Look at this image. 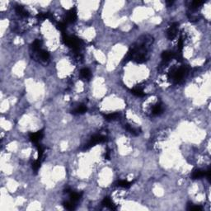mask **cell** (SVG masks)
Returning a JSON list of instances; mask_svg holds the SVG:
<instances>
[{
	"label": "cell",
	"instance_id": "cell-1",
	"mask_svg": "<svg viewBox=\"0 0 211 211\" xmlns=\"http://www.w3.org/2000/svg\"><path fill=\"white\" fill-rule=\"evenodd\" d=\"M154 43V37L150 35H143L130 48L124 61L132 60L138 64H143L149 59L150 50Z\"/></svg>",
	"mask_w": 211,
	"mask_h": 211
},
{
	"label": "cell",
	"instance_id": "cell-2",
	"mask_svg": "<svg viewBox=\"0 0 211 211\" xmlns=\"http://www.w3.org/2000/svg\"><path fill=\"white\" fill-rule=\"evenodd\" d=\"M188 72L189 69L186 65H182L179 68H172L168 73V79L172 81L173 84H180L187 76Z\"/></svg>",
	"mask_w": 211,
	"mask_h": 211
},
{
	"label": "cell",
	"instance_id": "cell-3",
	"mask_svg": "<svg viewBox=\"0 0 211 211\" xmlns=\"http://www.w3.org/2000/svg\"><path fill=\"white\" fill-rule=\"evenodd\" d=\"M62 40L65 45L71 47L77 53L82 46V40L74 36H68L66 33L62 34Z\"/></svg>",
	"mask_w": 211,
	"mask_h": 211
},
{
	"label": "cell",
	"instance_id": "cell-4",
	"mask_svg": "<svg viewBox=\"0 0 211 211\" xmlns=\"http://www.w3.org/2000/svg\"><path fill=\"white\" fill-rule=\"evenodd\" d=\"M107 140V138L103 136V135H101V134H97V135H94L91 138V139L88 141L86 145H85V148L88 149L90 148L93 147L96 144H101V143H103L105 141Z\"/></svg>",
	"mask_w": 211,
	"mask_h": 211
},
{
	"label": "cell",
	"instance_id": "cell-5",
	"mask_svg": "<svg viewBox=\"0 0 211 211\" xmlns=\"http://www.w3.org/2000/svg\"><path fill=\"white\" fill-rule=\"evenodd\" d=\"M178 27H179V23L177 22H174L169 27L167 31V37L169 40H173L175 37H177L178 32Z\"/></svg>",
	"mask_w": 211,
	"mask_h": 211
},
{
	"label": "cell",
	"instance_id": "cell-6",
	"mask_svg": "<svg viewBox=\"0 0 211 211\" xmlns=\"http://www.w3.org/2000/svg\"><path fill=\"white\" fill-rule=\"evenodd\" d=\"M77 11H76V7H73L71 8L70 10L66 13V17H65V21L64 22L66 24L68 23H74L77 20Z\"/></svg>",
	"mask_w": 211,
	"mask_h": 211
},
{
	"label": "cell",
	"instance_id": "cell-7",
	"mask_svg": "<svg viewBox=\"0 0 211 211\" xmlns=\"http://www.w3.org/2000/svg\"><path fill=\"white\" fill-rule=\"evenodd\" d=\"M34 54H37V60H39V61H40V63H45V64H47V62L49 61L50 60V54L49 52L46 51L45 50H40L38 52H36Z\"/></svg>",
	"mask_w": 211,
	"mask_h": 211
},
{
	"label": "cell",
	"instance_id": "cell-8",
	"mask_svg": "<svg viewBox=\"0 0 211 211\" xmlns=\"http://www.w3.org/2000/svg\"><path fill=\"white\" fill-rule=\"evenodd\" d=\"M44 136V132L43 130H39L36 132V133H31L29 134V139L35 145L39 144L40 141L42 139V138Z\"/></svg>",
	"mask_w": 211,
	"mask_h": 211
},
{
	"label": "cell",
	"instance_id": "cell-9",
	"mask_svg": "<svg viewBox=\"0 0 211 211\" xmlns=\"http://www.w3.org/2000/svg\"><path fill=\"white\" fill-rule=\"evenodd\" d=\"M175 53L174 51H171V50H166V51H163L162 53V63H164V64H168L169 61L171 60V59L174 58Z\"/></svg>",
	"mask_w": 211,
	"mask_h": 211
},
{
	"label": "cell",
	"instance_id": "cell-10",
	"mask_svg": "<svg viewBox=\"0 0 211 211\" xmlns=\"http://www.w3.org/2000/svg\"><path fill=\"white\" fill-rule=\"evenodd\" d=\"M87 111V107H86L84 104H80V105H78L77 107L74 108V109H73V110L71 111V113L74 115H81L84 114Z\"/></svg>",
	"mask_w": 211,
	"mask_h": 211
},
{
	"label": "cell",
	"instance_id": "cell-11",
	"mask_svg": "<svg viewBox=\"0 0 211 211\" xmlns=\"http://www.w3.org/2000/svg\"><path fill=\"white\" fill-rule=\"evenodd\" d=\"M15 11H16V13H17L18 16H20V17H27L29 16L28 12H27V11L25 9V7H24L23 6H22V5H17V6L15 7Z\"/></svg>",
	"mask_w": 211,
	"mask_h": 211
},
{
	"label": "cell",
	"instance_id": "cell-12",
	"mask_svg": "<svg viewBox=\"0 0 211 211\" xmlns=\"http://www.w3.org/2000/svg\"><path fill=\"white\" fill-rule=\"evenodd\" d=\"M101 204H102V205L105 206V207L109 208L110 210H116V204L112 202V201L111 200V198L105 197L103 199L102 202H101Z\"/></svg>",
	"mask_w": 211,
	"mask_h": 211
},
{
	"label": "cell",
	"instance_id": "cell-13",
	"mask_svg": "<svg viewBox=\"0 0 211 211\" xmlns=\"http://www.w3.org/2000/svg\"><path fill=\"white\" fill-rule=\"evenodd\" d=\"M41 45H42V41L40 40H35L31 44V50H32V53H36V52H38L39 50H41Z\"/></svg>",
	"mask_w": 211,
	"mask_h": 211
},
{
	"label": "cell",
	"instance_id": "cell-14",
	"mask_svg": "<svg viewBox=\"0 0 211 211\" xmlns=\"http://www.w3.org/2000/svg\"><path fill=\"white\" fill-rule=\"evenodd\" d=\"M204 177V171L201 170V169H195L191 173V178L194 180L201 179V178Z\"/></svg>",
	"mask_w": 211,
	"mask_h": 211
},
{
	"label": "cell",
	"instance_id": "cell-15",
	"mask_svg": "<svg viewBox=\"0 0 211 211\" xmlns=\"http://www.w3.org/2000/svg\"><path fill=\"white\" fill-rule=\"evenodd\" d=\"M134 182L133 181H125V180H120V181H117L115 185L118 186V187H123V188H130L132 186Z\"/></svg>",
	"mask_w": 211,
	"mask_h": 211
},
{
	"label": "cell",
	"instance_id": "cell-16",
	"mask_svg": "<svg viewBox=\"0 0 211 211\" xmlns=\"http://www.w3.org/2000/svg\"><path fill=\"white\" fill-rule=\"evenodd\" d=\"M131 93L134 94V96L136 97H144L145 93L144 92V90H143V87H140V86H138V87H134L132 90H131Z\"/></svg>",
	"mask_w": 211,
	"mask_h": 211
},
{
	"label": "cell",
	"instance_id": "cell-17",
	"mask_svg": "<svg viewBox=\"0 0 211 211\" xmlns=\"http://www.w3.org/2000/svg\"><path fill=\"white\" fill-rule=\"evenodd\" d=\"M80 75L83 78L87 79V80H90L91 78H92V73L89 70V69H87V68H84L83 69H81Z\"/></svg>",
	"mask_w": 211,
	"mask_h": 211
},
{
	"label": "cell",
	"instance_id": "cell-18",
	"mask_svg": "<svg viewBox=\"0 0 211 211\" xmlns=\"http://www.w3.org/2000/svg\"><path fill=\"white\" fill-rule=\"evenodd\" d=\"M163 111V105H162L161 103H157L154 106V108H153L152 113H153L154 116H158V115L162 114Z\"/></svg>",
	"mask_w": 211,
	"mask_h": 211
},
{
	"label": "cell",
	"instance_id": "cell-19",
	"mask_svg": "<svg viewBox=\"0 0 211 211\" xmlns=\"http://www.w3.org/2000/svg\"><path fill=\"white\" fill-rule=\"evenodd\" d=\"M69 197H70V201H74V203H76L79 201L82 197V193H78V192H75V191H71L69 192Z\"/></svg>",
	"mask_w": 211,
	"mask_h": 211
},
{
	"label": "cell",
	"instance_id": "cell-20",
	"mask_svg": "<svg viewBox=\"0 0 211 211\" xmlns=\"http://www.w3.org/2000/svg\"><path fill=\"white\" fill-rule=\"evenodd\" d=\"M204 1H201V0H195V1H192L191 4V11H195L197 10L198 7H200L201 6H202L204 4Z\"/></svg>",
	"mask_w": 211,
	"mask_h": 211
},
{
	"label": "cell",
	"instance_id": "cell-21",
	"mask_svg": "<svg viewBox=\"0 0 211 211\" xmlns=\"http://www.w3.org/2000/svg\"><path fill=\"white\" fill-rule=\"evenodd\" d=\"M124 128L128 131V132H130V133L133 134V135H139V129H135V128L132 127V126L130 125H128V124L125 125Z\"/></svg>",
	"mask_w": 211,
	"mask_h": 211
},
{
	"label": "cell",
	"instance_id": "cell-22",
	"mask_svg": "<svg viewBox=\"0 0 211 211\" xmlns=\"http://www.w3.org/2000/svg\"><path fill=\"white\" fill-rule=\"evenodd\" d=\"M118 117H120V114L117 113V112H114V113H110V114L104 115V118H105V120H107V121H115V120L118 119Z\"/></svg>",
	"mask_w": 211,
	"mask_h": 211
},
{
	"label": "cell",
	"instance_id": "cell-23",
	"mask_svg": "<svg viewBox=\"0 0 211 211\" xmlns=\"http://www.w3.org/2000/svg\"><path fill=\"white\" fill-rule=\"evenodd\" d=\"M63 205L68 210H75V208H76V204H75L74 201H65V202L63 203Z\"/></svg>",
	"mask_w": 211,
	"mask_h": 211
},
{
	"label": "cell",
	"instance_id": "cell-24",
	"mask_svg": "<svg viewBox=\"0 0 211 211\" xmlns=\"http://www.w3.org/2000/svg\"><path fill=\"white\" fill-rule=\"evenodd\" d=\"M187 210H191V211H201L202 210V207L200 206V205L193 204L192 203H189L187 206Z\"/></svg>",
	"mask_w": 211,
	"mask_h": 211
},
{
	"label": "cell",
	"instance_id": "cell-25",
	"mask_svg": "<svg viewBox=\"0 0 211 211\" xmlns=\"http://www.w3.org/2000/svg\"><path fill=\"white\" fill-rule=\"evenodd\" d=\"M40 164H41V161L39 160V159L36 160V161L32 163V169H33V171H35V172H37V171H38L39 168H40Z\"/></svg>",
	"mask_w": 211,
	"mask_h": 211
},
{
	"label": "cell",
	"instance_id": "cell-26",
	"mask_svg": "<svg viewBox=\"0 0 211 211\" xmlns=\"http://www.w3.org/2000/svg\"><path fill=\"white\" fill-rule=\"evenodd\" d=\"M66 25L67 24L65 23V22H60V23H58L57 25H56V27H57V29H59V30L61 32H62V34L65 33V31H66Z\"/></svg>",
	"mask_w": 211,
	"mask_h": 211
},
{
	"label": "cell",
	"instance_id": "cell-27",
	"mask_svg": "<svg viewBox=\"0 0 211 211\" xmlns=\"http://www.w3.org/2000/svg\"><path fill=\"white\" fill-rule=\"evenodd\" d=\"M204 177H206L209 181L210 180V177H211V170H210V168H209L207 171H204Z\"/></svg>",
	"mask_w": 211,
	"mask_h": 211
},
{
	"label": "cell",
	"instance_id": "cell-28",
	"mask_svg": "<svg viewBox=\"0 0 211 211\" xmlns=\"http://www.w3.org/2000/svg\"><path fill=\"white\" fill-rule=\"evenodd\" d=\"M173 3H174L173 1H167V2H166V4H167V5H168V7H171Z\"/></svg>",
	"mask_w": 211,
	"mask_h": 211
}]
</instances>
